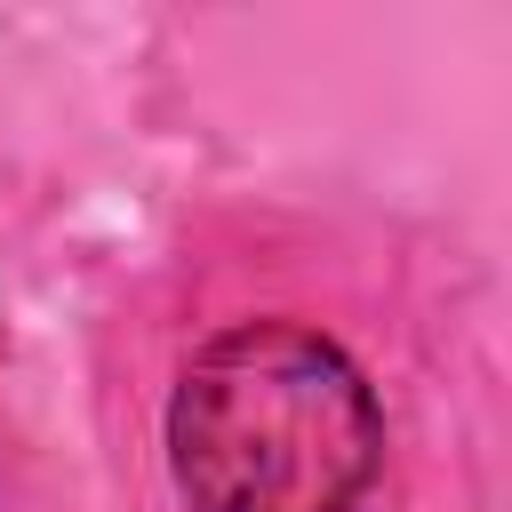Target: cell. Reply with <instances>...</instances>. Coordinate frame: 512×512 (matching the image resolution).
Masks as SVG:
<instances>
[{
	"instance_id": "1",
	"label": "cell",
	"mask_w": 512,
	"mask_h": 512,
	"mask_svg": "<svg viewBox=\"0 0 512 512\" xmlns=\"http://www.w3.org/2000/svg\"><path fill=\"white\" fill-rule=\"evenodd\" d=\"M376 456V392L320 328L240 320L176 376L168 472L192 512H352Z\"/></svg>"
}]
</instances>
